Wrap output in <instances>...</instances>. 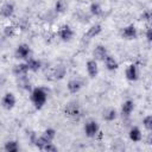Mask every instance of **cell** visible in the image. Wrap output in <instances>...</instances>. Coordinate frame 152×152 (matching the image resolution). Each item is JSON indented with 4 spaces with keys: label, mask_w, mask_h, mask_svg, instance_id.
I'll return each instance as SVG.
<instances>
[{
    "label": "cell",
    "mask_w": 152,
    "mask_h": 152,
    "mask_svg": "<svg viewBox=\"0 0 152 152\" xmlns=\"http://www.w3.org/2000/svg\"><path fill=\"white\" fill-rule=\"evenodd\" d=\"M26 64H27L28 71H33V72H37L42 68V62L36 59V58H32V57L26 59Z\"/></svg>",
    "instance_id": "obj_18"
},
{
    "label": "cell",
    "mask_w": 152,
    "mask_h": 152,
    "mask_svg": "<svg viewBox=\"0 0 152 152\" xmlns=\"http://www.w3.org/2000/svg\"><path fill=\"white\" fill-rule=\"evenodd\" d=\"M66 7H68V5H66L65 0H57L55 4V11L57 13H64L66 11Z\"/></svg>",
    "instance_id": "obj_26"
},
{
    "label": "cell",
    "mask_w": 152,
    "mask_h": 152,
    "mask_svg": "<svg viewBox=\"0 0 152 152\" xmlns=\"http://www.w3.org/2000/svg\"><path fill=\"white\" fill-rule=\"evenodd\" d=\"M31 101L36 109H42L48 101V91L43 87H37L31 91Z\"/></svg>",
    "instance_id": "obj_1"
},
{
    "label": "cell",
    "mask_w": 152,
    "mask_h": 152,
    "mask_svg": "<svg viewBox=\"0 0 152 152\" xmlns=\"http://www.w3.org/2000/svg\"><path fill=\"white\" fill-rule=\"evenodd\" d=\"M82 87H83V81L80 78H71L66 84V88H68L69 93H71V94L78 93L82 89Z\"/></svg>",
    "instance_id": "obj_10"
},
{
    "label": "cell",
    "mask_w": 152,
    "mask_h": 152,
    "mask_svg": "<svg viewBox=\"0 0 152 152\" xmlns=\"http://www.w3.org/2000/svg\"><path fill=\"white\" fill-rule=\"evenodd\" d=\"M0 126H1V122H0Z\"/></svg>",
    "instance_id": "obj_31"
},
{
    "label": "cell",
    "mask_w": 152,
    "mask_h": 152,
    "mask_svg": "<svg viewBox=\"0 0 152 152\" xmlns=\"http://www.w3.org/2000/svg\"><path fill=\"white\" fill-rule=\"evenodd\" d=\"M101 32H102V26H101L100 24H94V25H91V26L88 28V31L86 32L84 37H86L87 39H93V38H95V37H97Z\"/></svg>",
    "instance_id": "obj_14"
},
{
    "label": "cell",
    "mask_w": 152,
    "mask_h": 152,
    "mask_svg": "<svg viewBox=\"0 0 152 152\" xmlns=\"http://www.w3.org/2000/svg\"><path fill=\"white\" fill-rule=\"evenodd\" d=\"M141 19H142L144 21H146V23H150L151 19H152V13H151V11H150V10H145V11L142 12V14H141Z\"/></svg>",
    "instance_id": "obj_28"
},
{
    "label": "cell",
    "mask_w": 152,
    "mask_h": 152,
    "mask_svg": "<svg viewBox=\"0 0 152 152\" xmlns=\"http://www.w3.org/2000/svg\"><path fill=\"white\" fill-rule=\"evenodd\" d=\"M17 103V99L14 96L13 93H6L4 96H2V100H1V106L6 109V110H11L14 108Z\"/></svg>",
    "instance_id": "obj_6"
},
{
    "label": "cell",
    "mask_w": 152,
    "mask_h": 152,
    "mask_svg": "<svg viewBox=\"0 0 152 152\" xmlns=\"http://www.w3.org/2000/svg\"><path fill=\"white\" fill-rule=\"evenodd\" d=\"M125 75H126V78L131 82L138 81V78H139V68H138V65L137 64H129L126 68Z\"/></svg>",
    "instance_id": "obj_8"
},
{
    "label": "cell",
    "mask_w": 152,
    "mask_h": 152,
    "mask_svg": "<svg viewBox=\"0 0 152 152\" xmlns=\"http://www.w3.org/2000/svg\"><path fill=\"white\" fill-rule=\"evenodd\" d=\"M145 36H146V40H147L148 43H151V40H152V28H151L150 26H147Z\"/></svg>",
    "instance_id": "obj_30"
},
{
    "label": "cell",
    "mask_w": 152,
    "mask_h": 152,
    "mask_svg": "<svg viewBox=\"0 0 152 152\" xmlns=\"http://www.w3.org/2000/svg\"><path fill=\"white\" fill-rule=\"evenodd\" d=\"M43 151H46V152H56V151H57V146H55L53 142L51 141V142H48V144L44 146Z\"/></svg>",
    "instance_id": "obj_29"
},
{
    "label": "cell",
    "mask_w": 152,
    "mask_h": 152,
    "mask_svg": "<svg viewBox=\"0 0 152 152\" xmlns=\"http://www.w3.org/2000/svg\"><path fill=\"white\" fill-rule=\"evenodd\" d=\"M89 11H90V14L94 15V17H100V15H102V13H103V10H102L101 5H100L99 2H96V1H94V2L90 4Z\"/></svg>",
    "instance_id": "obj_21"
},
{
    "label": "cell",
    "mask_w": 152,
    "mask_h": 152,
    "mask_svg": "<svg viewBox=\"0 0 152 152\" xmlns=\"http://www.w3.org/2000/svg\"><path fill=\"white\" fill-rule=\"evenodd\" d=\"M86 69H87L88 76L90 78H95L99 74V66H97V62L95 59H89L86 63Z\"/></svg>",
    "instance_id": "obj_12"
},
{
    "label": "cell",
    "mask_w": 152,
    "mask_h": 152,
    "mask_svg": "<svg viewBox=\"0 0 152 152\" xmlns=\"http://www.w3.org/2000/svg\"><path fill=\"white\" fill-rule=\"evenodd\" d=\"M99 132H100V126L97 121L90 119L84 124V133L88 138H95Z\"/></svg>",
    "instance_id": "obj_2"
},
{
    "label": "cell",
    "mask_w": 152,
    "mask_h": 152,
    "mask_svg": "<svg viewBox=\"0 0 152 152\" xmlns=\"http://www.w3.org/2000/svg\"><path fill=\"white\" fill-rule=\"evenodd\" d=\"M128 137H129V139H131L133 142H139V141H141L142 134H141L140 128L137 127V126L131 127V129H129V132H128Z\"/></svg>",
    "instance_id": "obj_17"
},
{
    "label": "cell",
    "mask_w": 152,
    "mask_h": 152,
    "mask_svg": "<svg viewBox=\"0 0 152 152\" xmlns=\"http://www.w3.org/2000/svg\"><path fill=\"white\" fill-rule=\"evenodd\" d=\"M14 55H15L17 59H25L26 61V59H28L31 57V48L25 43L19 44L17 46V49H15Z\"/></svg>",
    "instance_id": "obj_3"
},
{
    "label": "cell",
    "mask_w": 152,
    "mask_h": 152,
    "mask_svg": "<svg viewBox=\"0 0 152 152\" xmlns=\"http://www.w3.org/2000/svg\"><path fill=\"white\" fill-rule=\"evenodd\" d=\"M58 37L63 42H70L74 38V31L69 25H62L58 30Z\"/></svg>",
    "instance_id": "obj_5"
},
{
    "label": "cell",
    "mask_w": 152,
    "mask_h": 152,
    "mask_svg": "<svg viewBox=\"0 0 152 152\" xmlns=\"http://www.w3.org/2000/svg\"><path fill=\"white\" fill-rule=\"evenodd\" d=\"M102 62L104 63V66H106V69H107L108 71H115V70L119 68L118 61H116L113 56H110V55H107Z\"/></svg>",
    "instance_id": "obj_13"
},
{
    "label": "cell",
    "mask_w": 152,
    "mask_h": 152,
    "mask_svg": "<svg viewBox=\"0 0 152 152\" xmlns=\"http://www.w3.org/2000/svg\"><path fill=\"white\" fill-rule=\"evenodd\" d=\"M142 126L145 127V129L147 132H151L152 131V115L148 114L146 115L144 119H142Z\"/></svg>",
    "instance_id": "obj_27"
},
{
    "label": "cell",
    "mask_w": 152,
    "mask_h": 152,
    "mask_svg": "<svg viewBox=\"0 0 152 152\" xmlns=\"http://www.w3.org/2000/svg\"><path fill=\"white\" fill-rule=\"evenodd\" d=\"M121 37H122L124 39H127V40L137 39V37H138V30H137V27H135L133 24L125 26V27L121 30Z\"/></svg>",
    "instance_id": "obj_4"
},
{
    "label": "cell",
    "mask_w": 152,
    "mask_h": 152,
    "mask_svg": "<svg viewBox=\"0 0 152 152\" xmlns=\"http://www.w3.org/2000/svg\"><path fill=\"white\" fill-rule=\"evenodd\" d=\"M27 72H28V68H27L26 62H25V63L15 64L14 68H13V75H14L15 77L25 76V75H27Z\"/></svg>",
    "instance_id": "obj_16"
},
{
    "label": "cell",
    "mask_w": 152,
    "mask_h": 152,
    "mask_svg": "<svg viewBox=\"0 0 152 152\" xmlns=\"http://www.w3.org/2000/svg\"><path fill=\"white\" fill-rule=\"evenodd\" d=\"M4 150L6 152H18L19 151V145L15 140H8L4 145Z\"/></svg>",
    "instance_id": "obj_24"
},
{
    "label": "cell",
    "mask_w": 152,
    "mask_h": 152,
    "mask_svg": "<svg viewBox=\"0 0 152 152\" xmlns=\"http://www.w3.org/2000/svg\"><path fill=\"white\" fill-rule=\"evenodd\" d=\"M134 110V102L132 100H126L124 101L122 106H121V114L125 118H128Z\"/></svg>",
    "instance_id": "obj_15"
},
{
    "label": "cell",
    "mask_w": 152,
    "mask_h": 152,
    "mask_svg": "<svg viewBox=\"0 0 152 152\" xmlns=\"http://www.w3.org/2000/svg\"><path fill=\"white\" fill-rule=\"evenodd\" d=\"M15 33H17V28L14 25H6L4 27V36L6 38H12L15 36Z\"/></svg>",
    "instance_id": "obj_25"
},
{
    "label": "cell",
    "mask_w": 152,
    "mask_h": 152,
    "mask_svg": "<svg viewBox=\"0 0 152 152\" xmlns=\"http://www.w3.org/2000/svg\"><path fill=\"white\" fill-rule=\"evenodd\" d=\"M64 113H65L68 116H70V118H76V116H78V115L81 114V107H80V104H78L77 102L71 101V102H69V103L65 106Z\"/></svg>",
    "instance_id": "obj_7"
},
{
    "label": "cell",
    "mask_w": 152,
    "mask_h": 152,
    "mask_svg": "<svg viewBox=\"0 0 152 152\" xmlns=\"http://www.w3.org/2000/svg\"><path fill=\"white\" fill-rule=\"evenodd\" d=\"M116 116H118V113H116V110L114 108H107V109H104L103 115H102L103 120L104 121H108V122L114 121L116 119Z\"/></svg>",
    "instance_id": "obj_20"
},
{
    "label": "cell",
    "mask_w": 152,
    "mask_h": 152,
    "mask_svg": "<svg viewBox=\"0 0 152 152\" xmlns=\"http://www.w3.org/2000/svg\"><path fill=\"white\" fill-rule=\"evenodd\" d=\"M107 55H108L107 49H106V46L102 45V44L96 45L95 49L93 50V57H94V59H95L96 62H97V61H103Z\"/></svg>",
    "instance_id": "obj_11"
},
{
    "label": "cell",
    "mask_w": 152,
    "mask_h": 152,
    "mask_svg": "<svg viewBox=\"0 0 152 152\" xmlns=\"http://www.w3.org/2000/svg\"><path fill=\"white\" fill-rule=\"evenodd\" d=\"M14 5L12 2H5L1 7H0V17L5 18V19H10L13 17L14 14Z\"/></svg>",
    "instance_id": "obj_9"
},
{
    "label": "cell",
    "mask_w": 152,
    "mask_h": 152,
    "mask_svg": "<svg viewBox=\"0 0 152 152\" xmlns=\"http://www.w3.org/2000/svg\"><path fill=\"white\" fill-rule=\"evenodd\" d=\"M42 139L44 140V141H46V142H51V141H53V139H55V137H56V131L53 129V128H46L43 133H42Z\"/></svg>",
    "instance_id": "obj_23"
},
{
    "label": "cell",
    "mask_w": 152,
    "mask_h": 152,
    "mask_svg": "<svg viewBox=\"0 0 152 152\" xmlns=\"http://www.w3.org/2000/svg\"><path fill=\"white\" fill-rule=\"evenodd\" d=\"M65 74H66V69H65V66H63V65H57V66L53 69V71H52L53 80H62V78H64Z\"/></svg>",
    "instance_id": "obj_22"
},
{
    "label": "cell",
    "mask_w": 152,
    "mask_h": 152,
    "mask_svg": "<svg viewBox=\"0 0 152 152\" xmlns=\"http://www.w3.org/2000/svg\"><path fill=\"white\" fill-rule=\"evenodd\" d=\"M17 82H18V87L23 90H31V82L27 77V75L25 76H20V77H17Z\"/></svg>",
    "instance_id": "obj_19"
}]
</instances>
